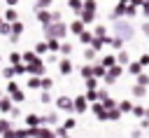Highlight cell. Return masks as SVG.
<instances>
[{
	"mask_svg": "<svg viewBox=\"0 0 149 138\" xmlns=\"http://www.w3.org/2000/svg\"><path fill=\"white\" fill-rule=\"evenodd\" d=\"M2 75H5L7 80H12V77L16 75V68H14V65H9V68H2Z\"/></svg>",
	"mask_w": 149,
	"mask_h": 138,
	"instance_id": "f546056e",
	"label": "cell"
},
{
	"mask_svg": "<svg viewBox=\"0 0 149 138\" xmlns=\"http://www.w3.org/2000/svg\"><path fill=\"white\" fill-rule=\"evenodd\" d=\"M68 26H70V33H72V35H77V37L86 30V26H84V21H81V19H74V21H70Z\"/></svg>",
	"mask_w": 149,
	"mask_h": 138,
	"instance_id": "52a82bcc",
	"label": "cell"
},
{
	"mask_svg": "<svg viewBox=\"0 0 149 138\" xmlns=\"http://www.w3.org/2000/svg\"><path fill=\"white\" fill-rule=\"evenodd\" d=\"M135 26H133V21H128V19H121V21H114L112 23V35H116V37H121L123 42H128V40H135Z\"/></svg>",
	"mask_w": 149,
	"mask_h": 138,
	"instance_id": "7a4b0ae2",
	"label": "cell"
},
{
	"mask_svg": "<svg viewBox=\"0 0 149 138\" xmlns=\"http://www.w3.org/2000/svg\"><path fill=\"white\" fill-rule=\"evenodd\" d=\"M116 63H119V65H123V68H126V65H128V63H130V54H128V51H126V49H121V51H119V54H116Z\"/></svg>",
	"mask_w": 149,
	"mask_h": 138,
	"instance_id": "9a60e30c",
	"label": "cell"
},
{
	"mask_svg": "<svg viewBox=\"0 0 149 138\" xmlns=\"http://www.w3.org/2000/svg\"><path fill=\"white\" fill-rule=\"evenodd\" d=\"M0 35H2V37H9V35H12V23H7V21H5V23H2V28H0Z\"/></svg>",
	"mask_w": 149,
	"mask_h": 138,
	"instance_id": "f1b7e54d",
	"label": "cell"
},
{
	"mask_svg": "<svg viewBox=\"0 0 149 138\" xmlns=\"http://www.w3.org/2000/svg\"><path fill=\"white\" fill-rule=\"evenodd\" d=\"M79 75L86 77V80H91V77H93V65H84V68H79Z\"/></svg>",
	"mask_w": 149,
	"mask_h": 138,
	"instance_id": "4316f807",
	"label": "cell"
},
{
	"mask_svg": "<svg viewBox=\"0 0 149 138\" xmlns=\"http://www.w3.org/2000/svg\"><path fill=\"white\" fill-rule=\"evenodd\" d=\"M42 33H44V40H58V42H63L68 37V33H70V26L65 21H56V23L44 26Z\"/></svg>",
	"mask_w": 149,
	"mask_h": 138,
	"instance_id": "6da1fadb",
	"label": "cell"
},
{
	"mask_svg": "<svg viewBox=\"0 0 149 138\" xmlns=\"http://www.w3.org/2000/svg\"><path fill=\"white\" fill-rule=\"evenodd\" d=\"M77 40H79V42H81L84 47H91V42L95 40V35H93V30H88V28H86V30H84V33H81V35H79Z\"/></svg>",
	"mask_w": 149,
	"mask_h": 138,
	"instance_id": "9c48e42d",
	"label": "cell"
},
{
	"mask_svg": "<svg viewBox=\"0 0 149 138\" xmlns=\"http://www.w3.org/2000/svg\"><path fill=\"white\" fill-rule=\"evenodd\" d=\"M35 19L40 21L42 28L49 26V23H54V21H51V9H40V12H35Z\"/></svg>",
	"mask_w": 149,
	"mask_h": 138,
	"instance_id": "5b68a950",
	"label": "cell"
},
{
	"mask_svg": "<svg viewBox=\"0 0 149 138\" xmlns=\"http://www.w3.org/2000/svg\"><path fill=\"white\" fill-rule=\"evenodd\" d=\"M28 73H33V75H42V73H44V63H42V61H37V63L28 65Z\"/></svg>",
	"mask_w": 149,
	"mask_h": 138,
	"instance_id": "ffe728a7",
	"label": "cell"
},
{
	"mask_svg": "<svg viewBox=\"0 0 149 138\" xmlns=\"http://www.w3.org/2000/svg\"><path fill=\"white\" fill-rule=\"evenodd\" d=\"M91 30H93V35H95V37H105V35H109V28H107L105 23H95Z\"/></svg>",
	"mask_w": 149,
	"mask_h": 138,
	"instance_id": "4fadbf2b",
	"label": "cell"
},
{
	"mask_svg": "<svg viewBox=\"0 0 149 138\" xmlns=\"http://www.w3.org/2000/svg\"><path fill=\"white\" fill-rule=\"evenodd\" d=\"M70 105H72V103H70V98H65V96H63V98H58V108H63V110H70Z\"/></svg>",
	"mask_w": 149,
	"mask_h": 138,
	"instance_id": "1f68e13d",
	"label": "cell"
},
{
	"mask_svg": "<svg viewBox=\"0 0 149 138\" xmlns=\"http://www.w3.org/2000/svg\"><path fill=\"white\" fill-rule=\"evenodd\" d=\"M47 47H49V54H56L61 49V42L58 40H47Z\"/></svg>",
	"mask_w": 149,
	"mask_h": 138,
	"instance_id": "cb8c5ba5",
	"label": "cell"
},
{
	"mask_svg": "<svg viewBox=\"0 0 149 138\" xmlns=\"http://www.w3.org/2000/svg\"><path fill=\"white\" fill-rule=\"evenodd\" d=\"M33 51L37 54V56H42V54H49V47H47V40H40L35 47H33Z\"/></svg>",
	"mask_w": 149,
	"mask_h": 138,
	"instance_id": "e0dca14e",
	"label": "cell"
},
{
	"mask_svg": "<svg viewBox=\"0 0 149 138\" xmlns=\"http://www.w3.org/2000/svg\"><path fill=\"white\" fill-rule=\"evenodd\" d=\"M121 73H123V65H114V68H109V70H107V75H105V82H107V84L116 82Z\"/></svg>",
	"mask_w": 149,
	"mask_h": 138,
	"instance_id": "8992f818",
	"label": "cell"
},
{
	"mask_svg": "<svg viewBox=\"0 0 149 138\" xmlns=\"http://www.w3.org/2000/svg\"><path fill=\"white\" fill-rule=\"evenodd\" d=\"M54 87V80L51 77H42V89H51Z\"/></svg>",
	"mask_w": 149,
	"mask_h": 138,
	"instance_id": "836d02e7",
	"label": "cell"
},
{
	"mask_svg": "<svg viewBox=\"0 0 149 138\" xmlns=\"http://www.w3.org/2000/svg\"><path fill=\"white\" fill-rule=\"evenodd\" d=\"M130 5H133V7H137V9H140V7H142V5H144V0H130Z\"/></svg>",
	"mask_w": 149,
	"mask_h": 138,
	"instance_id": "7bdbcfd3",
	"label": "cell"
},
{
	"mask_svg": "<svg viewBox=\"0 0 149 138\" xmlns=\"http://www.w3.org/2000/svg\"><path fill=\"white\" fill-rule=\"evenodd\" d=\"M21 58H23V56H21L19 51H9V63H12V65H19Z\"/></svg>",
	"mask_w": 149,
	"mask_h": 138,
	"instance_id": "83f0119b",
	"label": "cell"
},
{
	"mask_svg": "<svg viewBox=\"0 0 149 138\" xmlns=\"http://www.w3.org/2000/svg\"><path fill=\"white\" fill-rule=\"evenodd\" d=\"M2 19H5L7 23H16V21H21V19H19L16 7H7V9H5V14H2Z\"/></svg>",
	"mask_w": 149,
	"mask_h": 138,
	"instance_id": "ba28073f",
	"label": "cell"
},
{
	"mask_svg": "<svg viewBox=\"0 0 149 138\" xmlns=\"http://www.w3.org/2000/svg\"><path fill=\"white\" fill-rule=\"evenodd\" d=\"M119 2H121V5H130V0H119Z\"/></svg>",
	"mask_w": 149,
	"mask_h": 138,
	"instance_id": "f6af8a7d",
	"label": "cell"
},
{
	"mask_svg": "<svg viewBox=\"0 0 149 138\" xmlns=\"http://www.w3.org/2000/svg\"><path fill=\"white\" fill-rule=\"evenodd\" d=\"M147 84H149V75L140 73V75H137V87H147Z\"/></svg>",
	"mask_w": 149,
	"mask_h": 138,
	"instance_id": "4dcf8cb0",
	"label": "cell"
},
{
	"mask_svg": "<svg viewBox=\"0 0 149 138\" xmlns=\"http://www.w3.org/2000/svg\"><path fill=\"white\" fill-rule=\"evenodd\" d=\"M126 9H128V5H116L112 12H109V21H121V19H126Z\"/></svg>",
	"mask_w": 149,
	"mask_h": 138,
	"instance_id": "277c9868",
	"label": "cell"
},
{
	"mask_svg": "<svg viewBox=\"0 0 149 138\" xmlns=\"http://www.w3.org/2000/svg\"><path fill=\"white\" fill-rule=\"evenodd\" d=\"M140 63H142V68L149 65V54H142V56H140Z\"/></svg>",
	"mask_w": 149,
	"mask_h": 138,
	"instance_id": "b9f144b4",
	"label": "cell"
},
{
	"mask_svg": "<svg viewBox=\"0 0 149 138\" xmlns=\"http://www.w3.org/2000/svg\"><path fill=\"white\" fill-rule=\"evenodd\" d=\"M133 94H135V96H144V87H137V84H135V87H133Z\"/></svg>",
	"mask_w": 149,
	"mask_h": 138,
	"instance_id": "ab89813d",
	"label": "cell"
},
{
	"mask_svg": "<svg viewBox=\"0 0 149 138\" xmlns=\"http://www.w3.org/2000/svg\"><path fill=\"white\" fill-rule=\"evenodd\" d=\"M140 30H142V35L149 40V21H142V26H140Z\"/></svg>",
	"mask_w": 149,
	"mask_h": 138,
	"instance_id": "d590c367",
	"label": "cell"
},
{
	"mask_svg": "<svg viewBox=\"0 0 149 138\" xmlns=\"http://www.w3.org/2000/svg\"><path fill=\"white\" fill-rule=\"evenodd\" d=\"M51 21H54V23H56V21H63V14L56 12V9H51Z\"/></svg>",
	"mask_w": 149,
	"mask_h": 138,
	"instance_id": "8d00e7d4",
	"label": "cell"
},
{
	"mask_svg": "<svg viewBox=\"0 0 149 138\" xmlns=\"http://www.w3.org/2000/svg\"><path fill=\"white\" fill-rule=\"evenodd\" d=\"M28 87H30V89H37V87H42V80H37V77H30V80H28Z\"/></svg>",
	"mask_w": 149,
	"mask_h": 138,
	"instance_id": "d6a6232c",
	"label": "cell"
},
{
	"mask_svg": "<svg viewBox=\"0 0 149 138\" xmlns=\"http://www.w3.org/2000/svg\"><path fill=\"white\" fill-rule=\"evenodd\" d=\"M98 56V51L95 49H91V47H84V61H93Z\"/></svg>",
	"mask_w": 149,
	"mask_h": 138,
	"instance_id": "d4e9b609",
	"label": "cell"
},
{
	"mask_svg": "<svg viewBox=\"0 0 149 138\" xmlns=\"http://www.w3.org/2000/svg\"><path fill=\"white\" fill-rule=\"evenodd\" d=\"M7 40H9V44H19V40H21V35H14V33H12V35H9Z\"/></svg>",
	"mask_w": 149,
	"mask_h": 138,
	"instance_id": "f35d334b",
	"label": "cell"
},
{
	"mask_svg": "<svg viewBox=\"0 0 149 138\" xmlns=\"http://www.w3.org/2000/svg\"><path fill=\"white\" fill-rule=\"evenodd\" d=\"M51 5H54V0H35L33 12H40V9H51Z\"/></svg>",
	"mask_w": 149,
	"mask_h": 138,
	"instance_id": "2e32d148",
	"label": "cell"
},
{
	"mask_svg": "<svg viewBox=\"0 0 149 138\" xmlns=\"http://www.w3.org/2000/svg\"><path fill=\"white\" fill-rule=\"evenodd\" d=\"M100 65H102V68H114V65H116V54H105V56H100Z\"/></svg>",
	"mask_w": 149,
	"mask_h": 138,
	"instance_id": "30bf717a",
	"label": "cell"
},
{
	"mask_svg": "<svg viewBox=\"0 0 149 138\" xmlns=\"http://www.w3.org/2000/svg\"><path fill=\"white\" fill-rule=\"evenodd\" d=\"M0 63H2V56H0Z\"/></svg>",
	"mask_w": 149,
	"mask_h": 138,
	"instance_id": "7dc6e473",
	"label": "cell"
},
{
	"mask_svg": "<svg viewBox=\"0 0 149 138\" xmlns=\"http://www.w3.org/2000/svg\"><path fill=\"white\" fill-rule=\"evenodd\" d=\"M107 75V68H102L100 63H95L93 65V77H105Z\"/></svg>",
	"mask_w": 149,
	"mask_h": 138,
	"instance_id": "484cf974",
	"label": "cell"
},
{
	"mask_svg": "<svg viewBox=\"0 0 149 138\" xmlns=\"http://www.w3.org/2000/svg\"><path fill=\"white\" fill-rule=\"evenodd\" d=\"M5 2H7V7H16L19 5V0H5Z\"/></svg>",
	"mask_w": 149,
	"mask_h": 138,
	"instance_id": "ee69618b",
	"label": "cell"
},
{
	"mask_svg": "<svg viewBox=\"0 0 149 138\" xmlns=\"http://www.w3.org/2000/svg\"><path fill=\"white\" fill-rule=\"evenodd\" d=\"M72 68H74V65H72L70 58H61V61H58V70H61V75H70Z\"/></svg>",
	"mask_w": 149,
	"mask_h": 138,
	"instance_id": "8fae6325",
	"label": "cell"
},
{
	"mask_svg": "<svg viewBox=\"0 0 149 138\" xmlns=\"http://www.w3.org/2000/svg\"><path fill=\"white\" fill-rule=\"evenodd\" d=\"M126 68H128V73H133L135 77H137V75L142 73V63H140V61H130V63H128Z\"/></svg>",
	"mask_w": 149,
	"mask_h": 138,
	"instance_id": "d6986e66",
	"label": "cell"
},
{
	"mask_svg": "<svg viewBox=\"0 0 149 138\" xmlns=\"http://www.w3.org/2000/svg\"><path fill=\"white\" fill-rule=\"evenodd\" d=\"M142 16H144V21H149V0H144V5H142Z\"/></svg>",
	"mask_w": 149,
	"mask_h": 138,
	"instance_id": "e575fe53",
	"label": "cell"
},
{
	"mask_svg": "<svg viewBox=\"0 0 149 138\" xmlns=\"http://www.w3.org/2000/svg\"><path fill=\"white\" fill-rule=\"evenodd\" d=\"M68 7H70V12H74V16L79 19V14H81V9H84V0H68Z\"/></svg>",
	"mask_w": 149,
	"mask_h": 138,
	"instance_id": "7c38bea8",
	"label": "cell"
},
{
	"mask_svg": "<svg viewBox=\"0 0 149 138\" xmlns=\"http://www.w3.org/2000/svg\"><path fill=\"white\" fill-rule=\"evenodd\" d=\"M79 19L84 21V26L95 23V19H98V0H84V9H81Z\"/></svg>",
	"mask_w": 149,
	"mask_h": 138,
	"instance_id": "3957f363",
	"label": "cell"
},
{
	"mask_svg": "<svg viewBox=\"0 0 149 138\" xmlns=\"http://www.w3.org/2000/svg\"><path fill=\"white\" fill-rule=\"evenodd\" d=\"M12 33H14V35H23V33H26V26H23V21H16V23H12Z\"/></svg>",
	"mask_w": 149,
	"mask_h": 138,
	"instance_id": "7402d4cb",
	"label": "cell"
},
{
	"mask_svg": "<svg viewBox=\"0 0 149 138\" xmlns=\"http://www.w3.org/2000/svg\"><path fill=\"white\" fill-rule=\"evenodd\" d=\"M72 49H74V47H72V42H70V40H63V42H61V49H58V54H63V56L68 58V56L72 54Z\"/></svg>",
	"mask_w": 149,
	"mask_h": 138,
	"instance_id": "5bb4252c",
	"label": "cell"
},
{
	"mask_svg": "<svg viewBox=\"0 0 149 138\" xmlns=\"http://www.w3.org/2000/svg\"><path fill=\"white\" fill-rule=\"evenodd\" d=\"M109 47H112V49L119 54V51L123 49V40H121V37H116V35H112V44H109Z\"/></svg>",
	"mask_w": 149,
	"mask_h": 138,
	"instance_id": "44dd1931",
	"label": "cell"
},
{
	"mask_svg": "<svg viewBox=\"0 0 149 138\" xmlns=\"http://www.w3.org/2000/svg\"><path fill=\"white\" fill-rule=\"evenodd\" d=\"M58 54H47V63H58Z\"/></svg>",
	"mask_w": 149,
	"mask_h": 138,
	"instance_id": "74e56055",
	"label": "cell"
},
{
	"mask_svg": "<svg viewBox=\"0 0 149 138\" xmlns=\"http://www.w3.org/2000/svg\"><path fill=\"white\" fill-rule=\"evenodd\" d=\"M137 14H140V12H137V7L128 5V9H126V19H128V21H133V19H137Z\"/></svg>",
	"mask_w": 149,
	"mask_h": 138,
	"instance_id": "603a6c76",
	"label": "cell"
},
{
	"mask_svg": "<svg viewBox=\"0 0 149 138\" xmlns=\"http://www.w3.org/2000/svg\"><path fill=\"white\" fill-rule=\"evenodd\" d=\"M23 61H26V65H33V63L40 61V56H37L35 51H23Z\"/></svg>",
	"mask_w": 149,
	"mask_h": 138,
	"instance_id": "ac0fdd59",
	"label": "cell"
},
{
	"mask_svg": "<svg viewBox=\"0 0 149 138\" xmlns=\"http://www.w3.org/2000/svg\"><path fill=\"white\" fill-rule=\"evenodd\" d=\"M2 23H5V19H2V14H0V28H2Z\"/></svg>",
	"mask_w": 149,
	"mask_h": 138,
	"instance_id": "bcb514c9",
	"label": "cell"
},
{
	"mask_svg": "<svg viewBox=\"0 0 149 138\" xmlns=\"http://www.w3.org/2000/svg\"><path fill=\"white\" fill-rule=\"evenodd\" d=\"M74 105H77V110H84V108H86V101H84V98H77Z\"/></svg>",
	"mask_w": 149,
	"mask_h": 138,
	"instance_id": "60d3db41",
	"label": "cell"
}]
</instances>
